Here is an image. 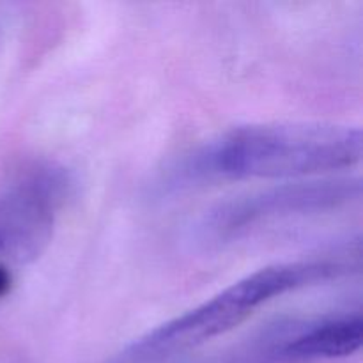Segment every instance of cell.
Masks as SVG:
<instances>
[{"mask_svg":"<svg viewBox=\"0 0 363 363\" xmlns=\"http://www.w3.org/2000/svg\"><path fill=\"white\" fill-rule=\"evenodd\" d=\"M11 286H13V275H11V272L7 269V266H4L2 262H0V298H4L9 293Z\"/></svg>","mask_w":363,"mask_h":363,"instance_id":"8992f818","label":"cell"},{"mask_svg":"<svg viewBox=\"0 0 363 363\" xmlns=\"http://www.w3.org/2000/svg\"><path fill=\"white\" fill-rule=\"evenodd\" d=\"M67 179L53 169H38L0 201V250L18 261H34L52 241Z\"/></svg>","mask_w":363,"mask_h":363,"instance_id":"277c9868","label":"cell"},{"mask_svg":"<svg viewBox=\"0 0 363 363\" xmlns=\"http://www.w3.org/2000/svg\"><path fill=\"white\" fill-rule=\"evenodd\" d=\"M360 195L358 177L284 183L222 202L206 215L201 230L209 243H229L280 220L342 208Z\"/></svg>","mask_w":363,"mask_h":363,"instance_id":"3957f363","label":"cell"},{"mask_svg":"<svg viewBox=\"0 0 363 363\" xmlns=\"http://www.w3.org/2000/svg\"><path fill=\"white\" fill-rule=\"evenodd\" d=\"M362 145V131L342 124H248L202 149L195 172L225 179L312 177L358 165Z\"/></svg>","mask_w":363,"mask_h":363,"instance_id":"6da1fadb","label":"cell"},{"mask_svg":"<svg viewBox=\"0 0 363 363\" xmlns=\"http://www.w3.org/2000/svg\"><path fill=\"white\" fill-rule=\"evenodd\" d=\"M344 272L346 266L332 259L266 266L230 284L191 311L156 326L121 351L113 363H156L194 350L240 326L275 298L328 282Z\"/></svg>","mask_w":363,"mask_h":363,"instance_id":"7a4b0ae2","label":"cell"},{"mask_svg":"<svg viewBox=\"0 0 363 363\" xmlns=\"http://www.w3.org/2000/svg\"><path fill=\"white\" fill-rule=\"evenodd\" d=\"M363 321L358 312L311 319L301 325L280 326L264 354L266 363H311L335 360L362 347Z\"/></svg>","mask_w":363,"mask_h":363,"instance_id":"5b68a950","label":"cell"}]
</instances>
